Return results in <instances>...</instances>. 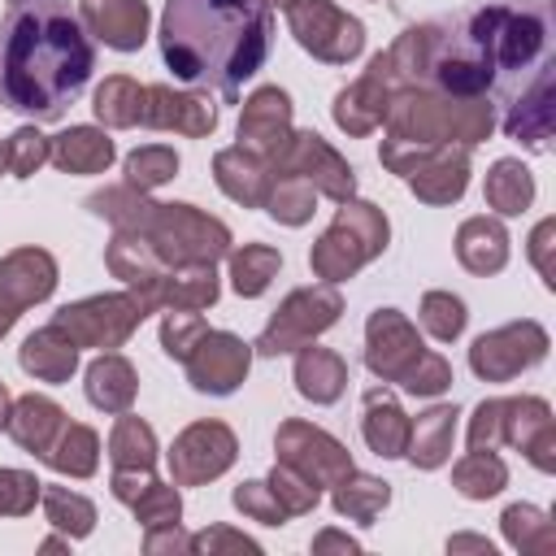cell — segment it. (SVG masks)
Listing matches in <instances>:
<instances>
[{
	"instance_id": "7a4b0ae2",
	"label": "cell",
	"mask_w": 556,
	"mask_h": 556,
	"mask_svg": "<svg viewBox=\"0 0 556 556\" xmlns=\"http://www.w3.org/2000/svg\"><path fill=\"white\" fill-rule=\"evenodd\" d=\"M269 30L265 0H165L161 56L178 83L235 100L239 83L265 65Z\"/></svg>"
},
{
	"instance_id": "603a6c76",
	"label": "cell",
	"mask_w": 556,
	"mask_h": 556,
	"mask_svg": "<svg viewBox=\"0 0 556 556\" xmlns=\"http://www.w3.org/2000/svg\"><path fill=\"white\" fill-rule=\"evenodd\" d=\"M48 152H52V148H48V139H43L39 130H30V126H26V130H17V135L9 139L4 161H9V169H13L17 178H26V174L48 156Z\"/></svg>"
},
{
	"instance_id": "277c9868",
	"label": "cell",
	"mask_w": 556,
	"mask_h": 556,
	"mask_svg": "<svg viewBox=\"0 0 556 556\" xmlns=\"http://www.w3.org/2000/svg\"><path fill=\"white\" fill-rule=\"evenodd\" d=\"M291 26L300 35V43L326 61H348L361 52L365 43V30L361 22H352L348 13H339L334 4L326 0H295L291 4Z\"/></svg>"
},
{
	"instance_id": "2e32d148",
	"label": "cell",
	"mask_w": 556,
	"mask_h": 556,
	"mask_svg": "<svg viewBox=\"0 0 556 556\" xmlns=\"http://www.w3.org/2000/svg\"><path fill=\"white\" fill-rule=\"evenodd\" d=\"M295 382L308 400H334L343 391V361L330 356L326 348H304L300 352V365H295Z\"/></svg>"
},
{
	"instance_id": "4fadbf2b",
	"label": "cell",
	"mask_w": 556,
	"mask_h": 556,
	"mask_svg": "<svg viewBox=\"0 0 556 556\" xmlns=\"http://www.w3.org/2000/svg\"><path fill=\"white\" fill-rule=\"evenodd\" d=\"M152 96L165 104V109H143V113H139V117L152 122V126H182L187 135H204V130H213V122H217L213 104H204V100L169 96L165 87H152Z\"/></svg>"
},
{
	"instance_id": "52a82bcc",
	"label": "cell",
	"mask_w": 556,
	"mask_h": 556,
	"mask_svg": "<svg viewBox=\"0 0 556 556\" xmlns=\"http://www.w3.org/2000/svg\"><path fill=\"white\" fill-rule=\"evenodd\" d=\"M187 365L200 391L226 395L248 374V343H239L235 334H200V356H187Z\"/></svg>"
},
{
	"instance_id": "cb8c5ba5",
	"label": "cell",
	"mask_w": 556,
	"mask_h": 556,
	"mask_svg": "<svg viewBox=\"0 0 556 556\" xmlns=\"http://www.w3.org/2000/svg\"><path fill=\"white\" fill-rule=\"evenodd\" d=\"M426 326H430L439 339H452V334L465 326L460 300H452V295H426Z\"/></svg>"
},
{
	"instance_id": "8fae6325",
	"label": "cell",
	"mask_w": 556,
	"mask_h": 556,
	"mask_svg": "<svg viewBox=\"0 0 556 556\" xmlns=\"http://www.w3.org/2000/svg\"><path fill=\"white\" fill-rule=\"evenodd\" d=\"M287 117H291V109H287V96H282L278 87H265V91H256V96L248 100V109H243V122H239V139H248V143H256V148L274 152V148L282 143Z\"/></svg>"
},
{
	"instance_id": "7c38bea8",
	"label": "cell",
	"mask_w": 556,
	"mask_h": 556,
	"mask_svg": "<svg viewBox=\"0 0 556 556\" xmlns=\"http://www.w3.org/2000/svg\"><path fill=\"white\" fill-rule=\"evenodd\" d=\"M56 165L61 169H74V174H96L113 161V143L104 135H96L91 126H78V130H65L52 148Z\"/></svg>"
},
{
	"instance_id": "44dd1931",
	"label": "cell",
	"mask_w": 556,
	"mask_h": 556,
	"mask_svg": "<svg viewBox=\"0 0 556 556\" xmlns=\"http://www.w3.org/2000/svg\"><path fill=\"white\" fill-rule=\"evenodd\" d=\"M274 269H278V252H269V248H243L235 256V291L239 295H261L269 287Z\"/></svg>"
},
{
	"instance_id": "7402d4cb",
	"label": "cell",
	"mask_w": 556,
	"mask_h": 556,
	"mask_svg": "<svg viewBox=\"0 0 556 556\" xmlns=\"http://www.w3.org/2000/svg\"><path fill=\"white\" fill-rule=\"evenodd\" d=\"M126 169H130V182L156 187V182H165V178L178 169V156H174L169 148H143V152H135V156L126 161Z\"/></svg>"
},
{
	"instance_id": "d6986e66",
	"label": "cell",
	"mask_w": 556,
	"mask_h": 556,
	"mask_svg": "<svg viewBox=\"0 0 556 556\" xmlns=\"http://www.w3.org/2000/svg\"><path fill=\"white\" fill-rule=\"evenodd\" d=\"M530 174L517 165V161H500L491 182H486V200L500 208V213H521L530 204Z\"/></svg>"
},
{
	"instance_id": "9a60e30c",
	"label": "cell",
	"mask_w": 556,
	"mask_h": 556,
	"mask_svg": "<svg viewBox=\"0 0 556 556\" xmlns=\"http://www.w3.org/2000/svg\"><path fill=\"white\" fill-rule=\"evenodd\" d=\"M87 395H91V404H100V408H126L130 404V395H135V374H130V365L122 361V356H100L91 369H87Z\"/></svg>"
},
{
	"instance_id": "484cf974",
	"label": "cell",
	"mask_w": 556,
	"mask_h": 556,
	"mask_svg": "<svg viewBox=\"0 0 556 556\" xmlns=\"http://www.w3.org/2000/svg\"><path fill=\"white\" fill-rule=\"evenodd\" d=\"M0 165H4V148H0Z\"/></svg>"
},
{
	"instance_id": "d4e9b609",
	"label": "cell",
	"mask_w": 556,
	"mask_h": 556,
	"mask_svg": "<svg viewBox=\"0 0 556 556\" xmlns=\"http://www.w3.org/2000/svg\"><path fill=\"white\" fill-rule=\"evenodd\" d=\"M4 404H9V395H4V387H0V426H4Z\"/></svg>"
},
{
	"instance_id": "5b68a950",
	"label": "cell",
	"mask_w": 556,
	"mask_h": 556,
	"mask_svg": "<svg viewBox=\"0 0 556 556\" xmlns=\"http://www.w3.org/2000/svg\"><path fill=\"white\" fill-rule=\"evenodd\" d=\"M334 313H339V295H334V291H295V295L282 304V313L265 326V334H261L256 348H261L265 356H278V352L304 343L308 334H317L321 326H330Z\"/></svg>"
},
{
	"instance_id": "e0dca14e",
	"label": "cell",
	"mask_w": 556,
	"mask_h": 556,
	"mask_svg": "<svg viewBox=\"0 0 556 556\" xmlns=\"http://www.w3.org/2000/svg\"><path fill=\"white\" fill-rule=\"evenodd\" d=\"M61 408L52 400H22L17 404V417H13V434L22 447H35L39 456H48V430H61Z\"/></svg>"
},
{
	"instance_id": "30bf717a",
	"label": "cell",
	"mask_w": 556,
	"mask_h": 556,
	"mask_svg": "<svg viewBox=\"0 0 556 556\" xmlns=\"http://www.w3.org/2000/svg\"><path fill=\"white\" fill-rule=\"evenodd\" d=\"M83 17L113 48H139L143 43V30H148V4L143 0H104V4L100 0H87L83 4Z\"/></svg>"
},
{
	"instance_id": "9c48e42d",
	"label": "cell",
	"mask_w": 556,
	"mask_h": 556,
	"mask_svg": "<svg viewBox=\"0 0 556 556\" xmlns=\"http://www.w3.org/2000/svg\"><path fill=\"white\" fill-rule=\"evenodd\" d=\"M421 343L413 339V330L387 308L369 321V369L374 374H387V378H400V361H421Z\"/></svg>"
},
{
	"instance_id": "ffe728a7",
	"label": "cell",
	"mask_w": 556,
	"mask_h": 556,
	"mask_svg": "<svg viewBox=\"0 0 556 556\" xmlns=\"http://www.w3.org/2000/svg\"><path fill=\"white\" fill-rule=\"evenodd\" d=\"M452 408H434V413H426L421 421H417V430H413V460H421V465H439L443 460V452H447V439H452Z\"/></svg>"
},
{
	"instance_id": "5bb4252c",
	"label": "cell",
	"mask_w": 556,
	"mask_h": 556,
	"mask_svg": "<svg viewBox=\"0 0 556 556\" xmlns=\"http://www.w3.org/2000/svg\"><path fill=\"white\" fill-rule=\"evenodd\" d=\"M22 365H26L30 374L48 378V382L70 378V369H74V343L61 339L56 326H48V330H39V334L26 339V348H22Z\"/></svg>"
},
{
	"instance_id": "ac0fdd59",
	"label": "cell",
	"mask_w": 556,
	"mask_h": 556,
	"mask_svg": "<svg viewBox=\"0 0 556 556\" xmlns=\"http://www.w3.org/2000/svg\"><path fill=\"white\" fill-rule=\"evenodd\" d=\"M365 404H369V417H365V439L382 452V456H400V447H404V421H400V408L378 391V404L365 395Z\"/></svg>"
},
{
	"instance_id": "8992f818",
	"label": "cell",
	"mask_w": 556,
	"mask_h": 556,
	"mask_svg": "<svg viewBox=\"0 0 556 556\" xmlns=\"http://www.w3.org/2000/svg\"><path fill=\"white\" fill-rule=\"evenodd\" d=\"M143 317V304H130L122 295H109V300H87V304H74V308H61L56 313V330L70 334V343H117L130 334V326Z\"/></svg>"
},
{
	"instance_id": "6da1fadb",
	"label": "cell",
	"mask_w": 556,
	"mask_h": 556,
	"mask_svg": "<svg viewBox=\"0 0 556 556\" xmlns=\"http://www.w3.org/2000/svg\"><path fill=\"white\" fill-rule=\"evenodd\" d=\"M91 43L70 0H9L0 22V104L56 122L91 78Z\"/></svg>"
},
{
	"instance_id": "ba28073f",
	"label": "cell",
	"mask_w": 556,
	"mask_h": 556,
	"mask_svg": "<svg viewBox=\"0 0 556 556\" xmlns=\"http://www.w3.org/2000/svg\"><path fill=\"white\" fill-rule=\"evenodd\" d=\"M56 282V269L43 252H17L0 265V326L9 330V321L17 317V308H26L30 300H43Z\"/></svg>"
},
{
	"instance_id": "3957f363",
	"label": "cell",
	"mask_w": 556,
	"mask_h": 556,
	"mask_svg": "<svg viewBox=\"0 0 556 556\" xmlns=\"http://www.w3.org/2000/svg\"><path fill=\"white\" fill-rule=\"evenodd\" d=\"M382 243H387V222L378 217V208H374V204H343L334 230L317 243L313 265H317V274H326V278H343V274H352L361 261H369Z\"/></svg>"
}]
</instances>
